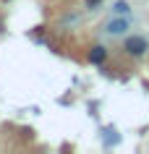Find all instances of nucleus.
Instances as JSON below:
<instances>
[{"label":"nucleus","mask_w":149,"mask_h":154,"mask_svg":"<svg viewBox=\"0 0 149 154\" xmlns=\"http://www.w3.org/2000/svg\"><path fill=\"white\" fill-rule=\"evenodd\" d=\"M147 50H149V42L144 39V37H139V34H136V37H126V39H123V52H126V55H131V57H141Z\"/></svg>","instance_id":"f257e3e1"},{"label":"nucleus","mask_w":149,"mask_h":154,"mask_svg":"<svg viewBox=\"0 0 149 154\" xmlns=\"http://www.w3.org/2000/svg\"><path fill=\"white\" fill-rule=\"evenodd\" d=\"M86 60L94 65H102L105 60H107V47H102V45H94V47H89V52H86Z\"/></svg>","instance_id":"f03ea898"},{"label":"nucleus","mask_w":149,"mask_h":154,"mask_svg":"<svg viewBox=\"0 0 149 154\" xmlns=\"http://www.w3.org/2000/svg\"><path fill=\"white\" fill-rule=\"evenodd\" d=\"M126 29H128V21H126V18H115V21H110V24H107V32L110 34H123Z\"/></svg>","instance_id":"7ed1b4c3"},{"label":"nucleus","mask_w":149,"mask_h":154,"mask_svg":"<svg viewBox=\"0 0 149 154\" xmlns=\"http://www.w3.org/2000/svg\"><path fill=\"white\" fill-rule=\"evenodd\" d=\"M113 11H115L118 16H128V11H131V5H128V0H115V5H113Z\"/></svg>","instance_id":"20e7f679"},{"label":"nucleus","mask_w":149,"mask_h":154,"mask_svg":"<svg viewBox=\"0 0 149 154\" xmlns=\"http://www.w3.org/2000/svg\"><path fill=\"white\" fill-rule=\"evenodd\" d=\"M84 5H86L89 11H94V8H99V5H102V0H84Z\"/></svg>","instance_id":"39448f33"}]
</instances>
